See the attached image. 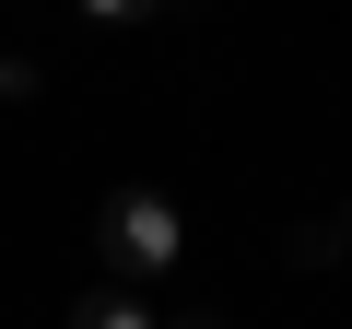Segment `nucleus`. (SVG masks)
I'll return each instance as SVG.
<instances>
[{"label":"nucleus","mask_w":352,"mask_h":329,"mask_svg":"<svg viewBox=\"0 0 352 329\" xmlns=\"http://www.w3.org/2000/svg\"><path fill=\"white\" fill-rule=\"evenodd\" d=\"M153 259H176L164 200H118V270H153Z\"/></svg>","instance_id":"obj_1"}]
</instances>
